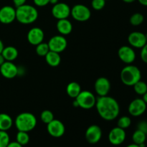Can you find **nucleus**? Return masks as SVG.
<instances>
[{
  "mask_svg": "<svg viewBox=\"0 0 147 147\" xmlns=\"http://www.w3.org/2000/svg\"><path fill=\"white\" fill-rule=\"evenodd\" d=\"M66 92L70 98H76L78 96L79 93L81 92V87L79 83H76V82H71L67 86Z\"/></svg>",
  "mask_w": 147,
  "mask_h": 147,
  "instance_id": "23",
  "label": "nucleus"
},
{
  "mask_svg": "<svg viewBox=\"0 0 147 147\" xmlns=\"http://www.w3.org/2000/svg\"><path fill=\"white\" fill-rule=\"evenodd\" d=\"M128 42L131 47L142 49L147 43L145 34L141 32H133L128 37Z\"/></svg>",
  "mask_w": 147,
  "mask_h": 147,
  "instance_id": "13",
  "label": "nucleus"
},
{
  "mask_svg": "<svg viewBox=\"0 0 147 147\" xmlns=\"http://www.w3.org/2000/svg\"><path fill=\"white\" fill-rule=\"evenodd\" d=\"M92 7L95 10H101L106 5V0H92Z\"/></svg>",
  "mask_w": 147,
  "mask_h": 147,
  "instance_id": "32",
  "label": "nucleus"
},
{
  "mask_svg": "<svg viewBox=\"0 0 147 147\" xmlns=\"http://www.w3.org/2000/svg\"><path fill=\"white\" fill-rule=\"evenodd\" d=\"M7 147H22V146L20 144L17 142H11L9 143Z\"/></svg>",
  "mask_w": 147,
  "mask_h": 147,
  "instance_id": "37",
  "label": "nucleus"
},
{
  "mask_svg": "<svg viewBox=\"0 0 147 147\" xmlns=\"http://www.w3.org/2000/svg\"><path fill=\"white\" fill-rule=\"evenodd\" d=\"M16 139H17L16 142H18L22 146L27 145L30 142V136L28 134V132L18 131V133L17 134V136H16Z\"/></svg>",
  "mask_w": 147,
  "mask_h": 147,
  "instance_id": "25",
  "label": "nucleus"
},
{
  "mask_svg": "<svg viewBox=\"0 0 147 147\" xmlns=\"http://www.w3.org/2000/svg\"><path fill=\"white\" fill-rule=\"evenodd\" d=\"M142 99L144 100V101L145 102V103L147 104V92L144 93V94L143 95V97H142Z\"/></svg>",
  "mask_w": 147,
  "mask_h": 147,
  "instance_id": "41",
  "label": "nucleus"
},
{
  "mask_svg": "<svg viewBox=\"0 0 147 147\" xmlns=\"http://www.w3.org/2000/svg\"></svg>",
  "mask_w": 147,
  "mask_h": 147,
  "instance_id": "46",
  "label": "nucleus"
},
{
  "mask_svg": "<svg viewBox=\"0 0 147 147\" xmlns=\"http://www.w3.org/2000/svg\"><path fill=\"white\" fill-rule=\"evenodd\" d=\"M121 80L127 86H134L142 78V73L139 68L133 65H127L121 72Z\"/></svg>",
  "mask_w": 147,
  "mask_h": 147,
  "instance_id": "4",
  "label": "nucleus"
},
{
  "mask_svg": "<svg viewBox=\"0 0 147 147\" xmlns=\"http://www.w3.org/2000/svg\"><path fill=\"white\" fill-rule=\"evenodd\" d=\"M10 142L9 136L5 131H0V147H7Z\"/></svg>",
  "mask_w": 147,
  "mask_h": 147,
  "instance_id": "31",
  "label": "nucleus"
},
{
  "mask_svg": "<svg viewBox=\"0 0 147 147\" xmlns=\"http://www.w3.org/2000/svg\"><path fill=\"white\" fill-rule=\"evenodd\" d=\"M94 88L99 96H108L111 90V83L105 77L98 78L95 82Z\"/></svg>",
  "mask_w": 147,
  "mask_h": 147,
  "instance_id": "17",
  "label": "nucleus"
},
{
  "mask_svg": "<svg viewBox=\"0 0 147 147\" xmlns=\"http://www.w3.org/2000/svg\"><path fill=\"white\" fill-rule=\"evenodd\" d=\"M118 55L123 63L127 65L132 64L136 60V53L130 46L124 45L121 47L118 51Z\"/></svg>",
  "mask_w": 147,
  "mask_h": 147,
  "instance_id": "10",
  "label": "nucleus"
},
{
  "mask_svg": "<svg viewBox=\"0 0 147 147\" xmlns=\"http://www.w3.org/2000/svg\"><path fill=\"white\" fill-rule=\"evenodd\" d=\"M38 11L30 4H24L16 8V20L23 24H30L37 20Z\"/></svg>",
  "mask_w": 147,
  "mask_h": 147,
  "instance_id": "2",
  "label": "nucleus"
},
{
  "mask_svg": "<svg viewBox=\"0 0 147 147\" xmlns=\"http://www.w3.org/2000/svg\"><path fill=\"white\" fill-rule=\"evenodd\" d=\"M131 124V120L130 117L129 116H122V117L119 118L117 122V126L123 129H126L129 128Z\"/></svg>",
  "mask_w": 147,
  "mask_h": 147,
  "instance_id": "30",
  "label": "nucleus"
},
{
  "mask_svg": "<svg viewBox=\"0 0 147 147\" xmlns=\"http://www.w3.org/2000/svg\"><path fill=\"white\" fill-rule=\"evenodd\" d=\"M40 119L43 123L47 124L54 119V115H53V112L50 111V110H45L41 113Z\"/></svg>",
  "mask_w": 147,
  "mask_h": 147,
  "instance_id": "29",
  "label": "nucleus"
},
{
  "mask_svg": "<svg viewBox=\"0 0 147 147\" xmlns=\"http://www.w3.org/2000/svg\"><path fill=\"white\" fill-rule=\"evenodd\" d=\"M86 139L88 143L94 144L98 143L102 137V130L98 125L93 124L89 126L86 131Z\"/></svg>",
  "mask_w": 147,
  "mask_h": 147,
  "instance_id": "14",
  "label": "nucleus"
},
{
  "mask_svg": "<svg viewBox=\"0 0 147 147\" xmlns=\"http://www.w3.org/2000/svg\"><path fill=\"white\" fill-rule=\"evenodd\" d=\"M14 124L17 130L20 131H31L37 125V119L32 113L24 112L20 113L16 117Z\"/></svg>",
  "mask_w": 147,
  "mask_h": 147,
  "instance_id": "3",
  "label": "nucleus"
},
{
  "mask_svg": "<svg viewBox=\"0 0 147 147\" xmlns=\"http://www.w3.org/2000/svg\"><path fill=\"white\" fill-rule=\"evenodd\" d=\"M5 61L6 60H4V57H3L2 55H1V54H0V66H1V65H2Z\"/></svg>",
  "mask_w": 147,
  "mask_h": 147,
  "instance_id": "39",
  "label": "nucleus"
},
{
  "mask_svg": "<svg viewBox=\"0 0 147 147\" xmlns=\"http://www.w3.org/2000/svg\"><path fill=\"white\" fill-rule=\"evenodd\" d=\"M140 55L142 61L147 64V43L142 48Z\"/></svg>",
  "mask_w": 147,
  "mask_h": 147,
  "instance_id": "33",
  "label": "nucleus"
},
{
  "mask_svg": "<svg viewBox=\"0 0 147 147\" xmlns=\"http://www.w3.org/2000/svg\"><path fill=\"white\" fill-rule=\"evenodd\" d=\"M45 60L47 64L51 67H57L61 62V57L60 53H55L50 50L49 53L45 55Z\"/></svg>",
  "mask_w": 147,
  "mask_h": 147,
  "instance_id": "21",
  "label": "nucleus"
},
{
  "mask_svg": "<svg viewBox=\"0 0 147 147\" xmlns=\"http://www.w3.org/2000/svg\"><path fill=\"white\" fill-rule=\"evenodd\" d=\"M50 4H53V5H54V4L58 3V0H50Z\"/></svg>",
  "mask_w": 147,
  "mask_h": 147,
  "instance_id": "43",
  "label": "nucleus"
},
{
  "mask_svg": "<svg viewBox=\"0 0 147 147\" xmlns=\"http://www.w3.org/2000/svg\"><path fill=\"white\" fill-rule=\"evenodd\" d=\"M13 125V120L9 115L0 113V131H8Z\"/></svg>",
  "mask_w": 147,
  "mask_h": 147,
  "instance_id": "22",
  "label": "nucleus"
},
{
  "mask_svg": "<svg viewBox=\"0 0 147 147\" xmlns=\"http://www.w3.org/2000/svg\"><path fill=\"white\" fill-rule=\"evenodd\" d=\"M138 129L144 132L146 134H147V121H141L140 123H139V124H138Z\"/></svg>",
  "mask_w": 147,
  "mask_h": 147,
  "instance_id": "34",
  "label": "nucleus"
},
{
  "mask_svg": "<svg viewBox=\"0 0 147 147\" xmlns=\"http://www.w3.org/2000/svg\"><path fill=\"white\" fill-rule=\"evenodd\" d=\"M70 14L73 18L78 22H86L90 18V9L83 4H76L71 9Z\"/></svg>",
  "mask_w": 147,
  "mask_h": 147,
  "instance_id": "6",
  "label": "nucleus"
},
{
  "mask_svg": "<svg viewBox=\"0 0 147 147\" xmlns=\"http://www.w3.org/2000/svg\"><path fill=\"white\" fill-rule=\"evenodd\" d=\"M75 99L78 107H80L83 109L88 110L96 106V96L93 93L88 90H81V92Z\"/></svg>",
  "mask_w": 147,
  "mask_h": 147,
  "instance_id": "5",
  "label": "nucleus"
},
{
  "mask_svg": "<svg viewBox=\"0 0 147 147\" xmlns=\"http://www.w3.org/2000/svg\"><path fill=\"white\" fill-rule=\"evenodd\" d=\"M4 47V44H3V42L0 40V54H1V52H2Z\"/></svg>",
  "mask_w": 147,
  "mask_h": 147,
  "instance_id": "40",
  "label": "nucleus"
},
{
  "mask_svg": "<svg viewBox=\"0 0 147 147\" xmlns=\"http://www.w3.org/2000/svg\"><path fill=\"white\" fill-rule=\"evenodd\" d=\"M48 46L50 50L55 53H60L64 51L67 46V42L63 35L53 36L48 42Z\"/></svg>",
  "mask_w": 147,
  "mask_h": 147,
  "instance_id": "7",
  "label": "nucleus"
},
{
  "mask_svg": "<svg viewBox=\"0 0 147 147\" xmlns=\"http://www.w3.org/2000/svg\"><path fill=\"white\" fill-rule=\"evenodd\" d=\"M44 38V32L39 27H33L27 33V40L32 45L36 46L42 42Z\"/></svg>",
  "mask_w": 147,
  "mask_h": 147,
  "instance_id": "18",
  "label": "nucleus"
},
{
  "mask_svg": "<svg viewBox=\"0 0 147 147\" xmlns=\"http://www.w3.org/2000/svg\"><path fill=\"white\" fill-rule=\"evenodd\" d=\"M26 1H27V0H13V3H14V6H15L16 8H17V7H20V6L25 4Z\"/></svg>",
  "mask_w": 147,
  "mask_h": 147,
  "instance_id": "36",
  "label": "nucleus"
},
{
  "mask_svg": "<svg viewBox=\"0 0 147 147\" xmlns=\"http://www.w3.org/2000/svg\"><path fill=\"white\" fill-rule=\"evenodd\" d=\"M16 20V9L11 6H4L0 9V22L11 24Z\"/></svg>",
  "mask_w": 147,
  "mask_h": 147,
  "instance_id": "16",
  "label": "nucleus"
},
{
  "mask_svg": "<svg viewBox=\"0 0 147 147\" xmlns=\"http://www.w3.org/2000/svg\"><path fill=\"white\" fill-rule=\"evenodd\" d=\"M145 36H146V40H147V33L145 34Z\"/></svg>",
  "mask_w": 147,
  "mask_h": 147,
  "instance_id": "45",
  "label": "nucleus"
},
{
  "mask_svg": "<svg viewBox=\"0 0 147 147\" xmlns=\"http://www.w3.org/2000/svg\"><path fill=\"white\" fill-rule=\"evenodd\" d=\"M1 55L6 61L12 62L17 58L19 53L16 47L13 46H7V47H4L1 52Z\"/></svg>",
  "mask_w": 147,
  "mask_h": 147,
  "instance_id": "20",
  "label": "nucleus"
},
{
  "mask_svg": "<svg viewBox=\"0 0 147 147\" xmlns=\"http://www.w3.org/2000/svg\"><path fill=\"white\" fill-rule=\"evenodd\" d=\"M146 103L142 98H136L129 104L128 111L129 113L134 117L142 116L146 110Z\"/></svg>",
  "mask_w": 147,
  "mask_h": 147,
  "instance_id": "11",
  "label": "nucleus"
},
{
  "mask_svg": "<svg viewBox=\"0 0 147 147\" xmlns=\"http://www.w3.org/2000/svg\"><path fill=\"white\" fill-rule=\"evenodd\" d=\"M144 20V15L141 13H135L132 14L130 18V23L133 26H139L143 23Z\"/></svg>",
  "mask_w": 147,
  "mask_h": 147,
  "instance_id": "28",
  "label": "nucleus"
},
{
  "mask_svg": "<svg viewBox=\"0 0 147 147\" xmlns=\"http://www.w3.org/2000/svg\"><path fill=\"white\" fill-rule=\"evenodd\" d=\"M126 137L125 129L116 126L111 130L109 134V140L111 144L118 146L124 142Z\"/></svg>",
  "mask_w": 147,
  "mask_h": 147,
  "instance_id": "12",
  "label": "nucleus"
},
{
  "mask_svg": "<svg viewBox=\"0 0 147 147\" xmlns=\"http://www.w3.org/2000/svg\"><path fill=\"white\" fill-rule=\"evenodd\" d=\"M50 51L48 44L46 42H41L36 45V53L40 57H45L46 55Z\"/></svg>",
  "mask_w": 147,
  "mask_h": 147,
  "instance_id": "26",
  "label": "nucleus"
},
{
  "mask_svg": "<svg viewBox=\"0 0 147 147\" xmlns=\"http://www.w3.org/2000/svg\"><path fill=\"white\" fill-rule=\"evenodd\" d=\"M134 89L136 93L140 96H143L146 92H147V85L145 82L139 80L136 84L134 85Z\"/></svg>",
  "mask_w": 147,
  "mask_h": 147,
  "instance_id": "27",
  "label": "nucleus"
},
{
  "mask_svg": "<svg viewBox=\"0 0 147 147\" xmlns=\"http://www.w3.org/2000/svg\"><path fill=\"white\" fill-rule=\"evenodd\" d=\"M33 1L37 7H45L50 4V0H33Z\"/></svg>",
  "mask_w": 147,
  "mask_h": 147,
  "instance_id": "35",
  "label": "nucleus"
},
{
  "mask_svg": "<svg viewBox=\"0 0 147 147\" xmlns=\"http://www.w3.org/2000/svg\"><path fill=\"white\" fill-rule=\"evenodd\" d=\"M56 27L59 33L63 36L70 34L73 30V24L67 19L59 20L56 24Z\"/></svg>",
  "mask_w": 147,
  "mask_h": 147,
  "instance_id": "19",
  "label": "nucleus"
},
{
  "mask_svg": "<svg viewBox=\"0 0 147 147\" xmlns=\"http://www.w3.org/2000/svg\"><path fill=\"white\" fill-rule=\"evenodd\" d=\"M96 106L99 116L106 121L114 120L120 113L119 103L111 96H99L96 98Z\"/></svg>",
  "mask_w": 147,
  "mask_h": 147,
  "instance_id": "1",
  "label": "nucleus"
},
{
  "mask_svg": "<svg viewBox=\"0 0 147 147\" xmlns=\"http://www.w3.org/2000/svg\"><path fill=\"white\" fill-rule=\"evenodd\" d=\"M146 139V134L144 132L142 131L137 129L135 131L134 133L132 135V140H133L134 143L136 144L140 145L142 144L145 143V141Z\"/></svg>",
  "mask_w": 147,
  "mask_h": 147,
  "instance_id": "24",
  "label": "nucleus"
},
{
  "mask_svg": "<svg viewBox=\"0 0 147 147\" xmlns=\"http://www.w3.org/2000/svg\"><path fill=\"white\" fill-rule=\"evenodd\" d=\"M1 76L7 79H12L18 76V67L10 61H5L0 66Z\"/></svg>",
  "mask_w": 147,
  "mask_h": 147,
  "instance_id": "15",
  "label": "nucleus"
},
{
  "mask_svg": "<svg viewBox=\"0 0 147 147\" xmlns=\"http://www.w3.org/2000/svg\"><path fill=\"white\" fill-rule=\"evenodd\" d=\"M71 9L65 3L58 2L54 4L52 8V14L57 20L67 19L70 15Z\"/></svg>",
  "mask_w": 147,
  "mask_h": 147,
  "instance_id": "9",
  "label": "nucleus"
},
{
  "mask_svg": "<svg viewBox=\"0 0 147 147\" xmlns=\"http://www.w3.org/2000/svg\"><path fill=\"white\" fill-rule=\"evenodd\" d=\"M126 147H140V146H139V145H138V144H129V145H128Z\"/></svg>",
  "mask_w": 147,
  "mask_h": 147,
  "instance_id": "42",
  "label": "nucleus"
},
{
  "mask_svg": "<svg viewBox=\"0 0 147 147\" xmlns=\"http://www.w3.org/2000/svg\"><path fill=\"white\" fill-rule=\"evenodd\" d=\"M47 131L49 134L53 137L60 138L64 135L65 128L63 122L54 119L47 124Z\"/></svg>",
  "mask_w": 147,
  "mask_h": 147,
  "instance_id": "8",
  "label": "nucleus"
},
{
  "mask_svg": "<svg viewBox=\"0 0 147 147\" xmlns=\"http://www.w3.org/2000/svg\"><path fill=\"white\" fill-rule=\"evenodd\" d=\"M123 1H124V2L126 3H132L134 2V1H135L136 0H122Z\"/></svg>",
  "mask_w": 147,
  "mask_h": 147,
  "instance_id": "44",
  "label": "nucleus"
},
{
  "mask_svg": "<svg viewBox=\"0 0 147 147\" xmlns=\"http://www.w3.org/2000/svg\"><path fill=\"white\" fill-rule=\"evenodd\" d=\"M138 1H139L142 5L147 7V0H138Z\"/></svg>",
  "mask_w": 147,
  "mask_h": 147,
  "instance_id": "38",
  "label": "nucleus"
}]
</instances>
